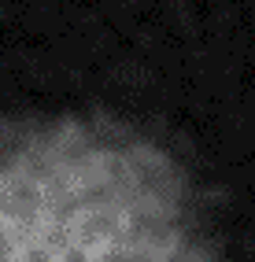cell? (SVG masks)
Returning <instances> with one entry per match:
<instances>
[{
  "mask_svg": "<svg viewBox=\"0 0 255 262\" xmlns=\"http://www.w3.org/2000/svg\"><path fill=\"white\" fill-rule=\"evenodd\" d=\"M0 262H203L174 159L115 122L0 129Z\"/></svg>",
  "mask_w": 255,
  "mask_h": 262,
  "instance_id": "1",
  "label": "cell"
}]
</instances>
